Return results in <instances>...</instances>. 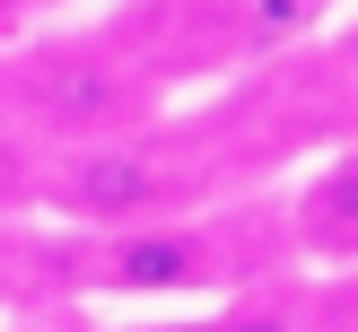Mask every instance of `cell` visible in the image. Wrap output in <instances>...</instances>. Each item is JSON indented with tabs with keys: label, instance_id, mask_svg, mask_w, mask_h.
<instances>
[{
	"label": "cell",
	"instance_id": "1",
	"mask_svg": "<svg viewBox=\"0 0 358 332\" xmlns=\"http://www.w3.org/2000/svg\"><path fill=\"white\" fill-rule=\"evenodd\" d=\"M166 166H157L149 149H87L62 166V184H52V201L70 210V219H140V210L166 201Z\"/></svg>",
	"mask_w": 358,
	"mask_h": 332
},
{
	"label": "cell",
	"instance_id": "2",
	"mask_svg": "<svg viewBox=\"0 0 358 332\" xmlns=\"http://www.w3.org/2000/svg\"><path fill=\"white\" fill-rule=\"evenodd\" d=\"M35 114L70 122V131H96V122L131 114V87H122V70L96 62V52H62V62L35 70Z\"/></svg>",
	"mask_w": 358,
	"mask_h": 332
},
{
	"label": "cell",
	"instance_id": "3",
	"mask_svg": "<svg viewBox=\"0 0 358 332\" xmlns=\"http://www.w3.org/2000/svg\"><path fill=\"white\" fill-rule=\"evenodd\" d=\"M105 280L114 289H192L201 280V236H122L114 262H105Z\"/></svg>",
	"mask_w": 358,
	"mask_h": 332
},
{
	"label": "cell",
	"instance_id": "4",
	"mask_svg": "<svg viewBox=\"0 0 358 332\" xmlns=\"http://www.w3.org/2000/svg\"><path fill=\"white\" fill-rule=\"evenodd\" d=\"M219 332H297V324H289V315H271V306H236Z\"/></svg>",
	"mask_w": 358,
	"mask_h": 332
},
{
	"label": "cell",
	"instance_id": "5",
	"mask_svg": "<svg viewBox=\"0 0 358 332\" xmlns=\"http://www.w3.org/2000/svg\"><path fill=\"white\" fill-rule=\"evenodd\" d=\"M9 175H17V157H9V140H0V192H9Z\"/></svg>",
	"mask_w": 358,
	"mask_h": 332
}]
</instances>
